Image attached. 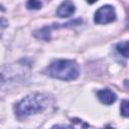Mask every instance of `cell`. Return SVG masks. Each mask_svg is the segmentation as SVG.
<instances>
[{
	"mask_svg": "<svg viewBox=\"0 0 129 129\" xmlns=\"http://www.w3.org/2000/svg\"><path fill=\"white\" fill-rule=\"evenodd\" d=\"M49 103V97L42 93H33L21 99L15 106L18 117H28L43 112Z\"/></svg>",
	"mask_w": 129,
	"mask_h": 129,
	"instance_id": "obj_1",
	"label": "cell"
},
{
	"mask_svg": "<svg viewBox=\"0 0 129 129\" xmlns=\"http://www.w3.org/2000/svg\"><path fill=\"white\" fill-rule=\"evenodd\" d=\"M44 73L53 79L61 81L76 80L80 75V67L73 59H56L50 62L44 70Z\"/></svg>",
	"mask_w": 129,
	"mask_h": 129,
	"instance_id": "obj_2",
	"label": "cell"
},
{
	"mask_svg": "<svg viewBox=\"0 0 129 129\" xmlns=\"http://www.w3.org/2000/svg\"><path fill=\"white\" fill-rule=\"evenodd\" d=\"M29 71L25 69V66H5L0 68V87H7L9 85L22 82L26 79V74Z\"/></svg>",
	"mask_w": 129,
	"mask_h": 129,
	"instance_id": "obj_3",
	"label": "cell"
},
{
	"mask_svg": "<svg viewBox=\"0 0 129 129\" xmlns=\"http://www.w3.org/2000/svg\"><path fill=\"white\" fill-rule=\"evenodd\" d=\"M116 20V11L112 5L100 7L94 15V22L97 24H107Z\"/></svg>",
	"mask_w": 129,
	"mask_h": 129,
	"instance_id": "obj_4",
	"label": "cell"
},
{
	"mask_svg": "<svg viewBox=\"0 0 129 129\" xmlns=\"http://www.w3.org/2000/svg\"><path fill=\"white\" fill-rule=\"evenodd\" d=\"M75 11H76L75 4L71 0H64L57 7L55 14L59 18H67V17L72 16L75 13Z\"/></svg>",
	"mask_w": 129,
	"mask_h": 129,
	"instance_id": "obj_5",
	"label": "cell"
},
{
	"mask_svg": "<svg viewBox=\"0 0 129 129\" xmlns=\"http://www.w3.org/2000/svg\"><path fill=\"white\" fill-rule=\"evenodd\" d=\"M97 97L101 103L105 105H111L117 100L116 94L110 89H103L97 92Z\"/></svg>",
	"mask_w": 129,
	"mask_h": 129,
	"instance_id": "obj_6",
	"label": "cell"
},
{
	"mask_svg": "<svg viewBox=\"0 0 129 129\" xmlns=\"http://www.w3.org/2000/svg\"><path fill=\"white\" fill-rule=\"evenodd\" d=\"M51 29H53L52 25L49 26H44L40 29L34 30L33 31V36L37 39H41L44 41H48L50 39V34H51Z\"/></svg>",
	"mask_w": 129,
	"mask_h": 129,
	"instance_id": "obj_7",
	"label": "cell"
},
{
	"mask_svg": "<svg viewBox=\"0 0 129 129\" xmlns=\"http://www.w3.org/2000/svg\"><path fill=\"white\" fill-rule=\"evenodd\" d=\"M116 50L118 51L119 54H121L125 58H127L128 57V41L125 40V41H122V42L117 43Z\"/></svg>",
	"mask_w": 129,
	"mask_h": 129,
	"instance_id": "obj_8",
	"label": "cell"
},
{
	"mask_svg": "<svg viewBox=\"0 0 129 129\" xmlns=\"http://www.w3.org/2000/svg\"><path fill=\"white\" fill-rule=\"evenodd\" d=\"M42 6V3L40 0H27L26 2V8L29 10H38Z\"/></svg>",
	"mask_w": 129,
	"mask_h": 129,
	"instance_id": "obj_9",
	"label": "cell"
},
{
	"mask_svg": "<svg viewBox=\"0 0 129 129\" xmlns=\"http://www.w3.org/2000/svg\"><path fill=\"white\" fill-rule=\"evenodd\" d=\"M121 114L124 117H128L129 116V101L128 100H123L121 103Z\"/></svg>",
	"mask_w": 129,
	"mask_h": 129,
	"instance_id": "obj_10",
	"label": "cell"
},
{
	"mask_svg": "<svg viewBox=\"0 0 129 129\" xmlns=\"http://www.w3.org/2000/svg\"><path fill=\"white\" fill-rule=\"evenodd\" d=\"M8 26V21L6 18L4 17H0V37L2 36V33L4 31V29Z\"/></svg>",
	"mask_w": 129,
	"mask_h": 129,
	"instance_id": "obj_11",
	"label": "cell"
},
{
	"mask_svg": "<svg viewBox=\"0 0 129 129\" xmlns=\"http://www.w3.org/2000/svg\"><path fill=\"white\" fill-rule=\"evenodd\" d=\"M86 1H87L89 4H94V3H95V2H97L98 0H86Z\"/></svg>",
	"mask_w": 129,
	"mask_h": 129,
	"instance_id": "obj_12",
	"label": "cell"
}]
</instances>
